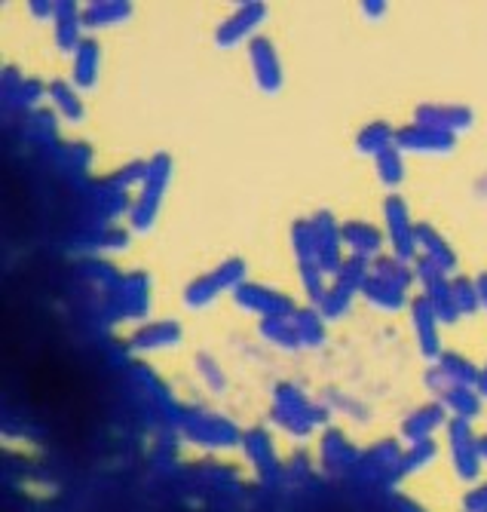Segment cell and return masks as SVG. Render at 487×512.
I'll use <instances>...</instances> for the list:
<instances>
[{"label": "cell", "instance_id": "cell-1", "mask_svg": "<svg viewBox=\"0 0 487 512\" xmlns=\"http://www.w3.org/2000/svg\"><path fill=\"white\" fill-rule=\"evenodd\" d=\"M478 289L472 286V283H466V279H457L454 283V304H457V310H463V313H472V310H478Z\"/></svg>", "mask_w": 487, "mask_h": 512}, {"label": "cell", "instance_id": "cell-3", "mask_svg": "<svg viewBox=\"0 0 487 512\" xmlns=\"http://www.w3.org/2000/svg\"><path fill=\"white\" fill-rule=\"evenodd\" d=\"M478 384H481V390H484V393H487V368H484V371H481V381H478Z\"/></svg>", "mask_w": 487, "mask_h": 512}, {"label": "cell", "instance_id": "cell-2", "mask_svg": "<svg viewBox=\"0 0 487 512\" xmlns=\"http://www.w3.org/2000/svg\"><path fill=\"white\" fill-rule=\"evenodd\" d=\"M475 289H478V298H481V304L487 307V273H481V276H478V286H475Z\"/></svg>", "mask_w": 487, "mask_h": 512}]
</instances>
